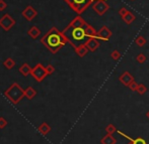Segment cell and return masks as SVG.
<instances>
[{
	"mask_svg": "<svg viewBox=\"0 0 149 144\" xmlns=\"http://www.w3.org/2000/svg\"><path fill=\"white\" fill-rule=\"evenodd\" d=\"M40 41L52 53H57L63 47L68 43V39L66 38L63 31H60L55 26L50 28L48 32L43 35Z\"/></svg>",
	"mask_w": 149,
	"mask_h": 144,
	"instance_id": "1",
	"label": "cell"
},
{
	"mask_svg": "<svg viewBox=\"0 0 149 144\" xmlns=\"http://www.w3.org/2000/svg\"><path fill=\"white\" fill-rule=\"evenodd\" d=\"M85 26L73 27V26L67 25L63 30V33L68 39V43L72 45L73 49L80 45H84L85 41L88 39V37L86 36V32H85Z\"/></svg>",
	"mask_w": 149,
	"mask_h": 144,
	"instance_id": "2",
	"label": "cell"
},
{
	"mask_svg": "<svg viewBox=\"0 0 149 144\" xmlns=\"http://www.w3.org/2000/svg\"><path fill=\"white\" fill-rule=\"evenodd\" d=\"M4 95L14 105L18 104L22 101V98L26 97L24 96V90H22V88L17 83H13L11 86L4 92Z\"/></svg>",
	"mask_w": 149,
	"mask_h": 144,
	"instance_id": "3",
	"label": "cell"
},
{
	"mask_svg": "<svg viewBox=\"0 0 149 144\" xmlns=\"http://www.w3.org/2000/svg\"><path fill=\"white\" fill-rule=\"evenodd\" d=\"M64 1L68 4V6L73 11L80 15L94 1H98V0H64Z\"/></svg>",
	"mask_w": 149,
	"mask_h": 144,
	"instance_id": "4",
	"label": "cell"
},
{
	"mask_svg": "<svg viewBox=\"0 0 149 144\" xmlns=\"http://www.w3.org/2000/svg\"><path fill=\"white\" fill-rule=\"evenodd\" d=\"M31 75L37 82H42L46 77L48 76V73L46 71V68L42 64H38L31 70Z\"/></svg>",
	"mask_w": 149,
	"mask_h": 144,
	"instance_id": "5",
	"label": "cell"
},
{
	"mask_svg": "<svg viewBox=\"0 0 149 144\" xmlns=\"http://www.w3.org/2000/svg\"><path fill=\"white\" fill-rule=\"evenodd\" d=\"M16 21L14 18H12V16L10 14H3L2 17L0 18V27L5 31H9L10 29L15 25Z\"/></svg>",
	"mask_w": 149,
	"mask_h": 144,
	"instance_id": "6",
	"label": "cell"
},
{
	"mask_svg": "<svg viewBox=\"0 0 149 144\" xmlns=\"http://www.w3.org/2000/svg\"><path fill=\"white\" fill-rule=\"evenodd\" d=\"M92 9L98 14V15H104L109 9H110V5L107 2V0H98L95 1L92 4Z\"/></svg>",
	"mask_w": 149,
	"mask_h": 144,
	"instance_id": "7",
	"label": "cell"
},
{
	"mask_svg": "<svg viewBox=\"0 0 149 144\" xmlns=\"http://www.w3.org/2000/svg\"><path fill=\"white\" fill-rule=\"evenodd\" d=\"M113 32L108 26L104 25L100 30L96 33V38H98L100 40H104V41H108L110 40L111 36H112Z\"/></svg>",
	"mask_w": 149,
	"mask_h": 144,
	"instance_id": "8",
	"label": "cell"
},
{
	"mask_svg": "<svg viewBox=\"0 0 149 144\" xmlns=\"http://www.w3.org/2000/svg\"><path fill=\"white\" fill-rule=\"evenodd\" d=\"M22 15L26 18L28 21H31L33 19H35L36 16L38 15V11L33 7V6L29 5L24 8V10L22 12Z\"/></svg>",
	"mask_w": 149,
	"mask_h": 144,
	"instance_id": "9",
	"label": "cell"
},
{
	"mask_svg": "<svg viewBox=\"0 0 149 144\" xmlns=\"http://www.w3.org/2000/svg\"><path fill=\"white\" fill-rule=\"evenodd\" d=\"M84 45H86V47L88 49L89 51L94 53V51L100 47V39L96 38V36H95V37H89V38L85 41Z\"/></svg>",
	"mask_w": 149,
	"mask_h": 144,
	"instance_id": "10",
	"label": "cell"
},
{
	"mask_svg": "<svg viewBox=\"0 0 149 144\" xmlns=\"http://www.w3.org/2000/svg\"><path fill=\"white\" fill-rule=\"evenodd\" d=\"M119 81L121 82L122 85H124L125 87H128L133 81H135V80H134V77L132 76L129 72H124L123 74L119 77Z\"/></svg>",
	"mask_w": 149,
	"mask_h": 144,
	"instance_id": "11",
	"label": "cell"
},
{
	"mask_svg": "<svg viewBox=\"0 0 149 144\" xmlns=\"http://www.w3.org/2000/svg\"><path fill=\"white\" fill-rule=\"evenodd\" d=\"M117 132H118V134H119V135H121V136L125 137L126 139H128L129 141H131V142L133 143V144H147V142H146V140H145V139L142 138V137H137V138H132V137L128 136L127 134H125V133L122 132V131H120V130H118Z\"/></svg>",
	"mask_w": 149,
	"mask_h": 144,
	"instance_id": "12",
	"label": "cell"
},
{
	"mask_svg": "<svg viewBox=\"0 0 149 144\" xmlns=\"http://www.w3.org/2000/svg\"><path fill=\"white\" fill-rule=\"evenodd\" d=\"M87 24V22L83 19L81 16H76L75 18H73L72 21L68 24L70 26H73V27H80V26H85Z\"/></svg>",
	"mask_w": 149,
	"mask_h": 144,
	"instance_id": "13",
	"label": "cell"
},
{
	"mask_svg": "<svg viewBox=\"0 0 149 144\" xmlns=\"http://www.w3.org/2000/svg\"><path fill=\"white\" fill-rule=\"evenodd\" d=\"M75 53H76V55L78 56L79 58H83L85 57V56L87 55V53H88V49L86 47V45H78V47H76L74 49Z\"/></svg>",
	"mask_w": 149,
	"mask_h": 144,
	"instance_id": "14",
	"label": "cell"
},
{
	"mask_svg": "<svg viewBox=\"0 0 149 144\" xmlns=\"http://www.w3.org/2000/svg\"><path fill=\"white\" fill-rule=\"evenodd\" d=\"M117 139L114 134H107L100 139V144H116Z\"/></svg>",
	"mask_w": 149,
	"mask_h": 144,
	"instance_id": "15",
	"label": "cell"
},
{
	"mask_svg": "<svg viewBox=\"0 0 149 144\" xmlns=\"http://www.w3.org/2000/svg\"><path fill=\"white\" fill-rule=\"evenodd\" d=\"M41 29H40L39 27H37L36 25H33V26H31V27L29 29V31H28V34H29V36L31 37V38H33V39H37L38 37H39V35L41 34Z\"/></svg>",
	"mask_w": 149,
	"mask_h": 144,
	"instance_id": "16",
	"label": "cell"
},
{
	"mask_svg": "<svg viewBox=\"0 0 149 144\" xmlns=\"http://www.w3.org/2000/svg\"><path fill=\"white\" fill-rule=\"evenodd\" d=\"M31 70H33V69H31V67L29 66V64H24L22 66H20V68H19V73H20V74H22L24 77H28L29 75H31Z\"/></svg>",
	"mask_w": 149,
	"mask_h": 144,
	"instance_id": "17",
	"label": "cell"
},
{
	"mask_svg": "<svg viewBox=\"0 0 149 144\" xmlns=\"http://www.w3.org/2000/svg\"><path fill=\"white\" fill-rule=\"evenodd\" d=\"M122 19H123V21L125 22L126 24H131L132 22L136 19V16H135V14H134V13H132V12L129 11L125 16H123V17H122Z\"/></svg>",
	"mask_w": 149,
	"mask_h": 144,
	"instance_id": "18",
	"label": "cell"
},
{
	"mask_svg": "<svg viewBox=\"0 0 149 144\" xmlns=\"http://www.w3.org/2000/svg\"><path fill=\"white\" fill-rule=\"evenodd\" d=\"M36 95H37V91H36L33 88L29 87V88H26V89L24 90V96H26L29 100L33 99V98L36 97Z\"/></svg>",
	"mask_w": 149,
	"mask_h": 144,
	"instance_id": "19",
	"label": "cell"
},
{
	"mask_svg": "<svg viewBox=\"0 0 149 144\" xmlns=\"http://www.w3.org/2000/svg\"><path fill=\"white\" fill-rule=\"evenodd\" d=\"M85 32H86V36L88 37H95L96 36V33H97V31L95 30L93 27H92L90 24L87 23L86 26H85Z\"/></svg>",
	"mask_w": 149,
	"mask_h": 144,
	"instance_id": "20",
	"label": "cell"
},
{
	"mask_svg": "<svg viewBox=\"0 0 149 144\" xmlns=\"http://www.w3.org/2000/svg\"><path fill=\"white\" fill-rule=\"evenodd\" d=\"M38 129H39V131L43 135H47L48 133H49L50 131H51V127H50L49 125H48L47 123H45V122L42 123V124L40 125L39 128H38Z\"/></svg>",
	"mask_w": 149,
	"mask_h": 144,
	"instance_id": "21",
	"label": "cell"
},
{
	"mask_svg": "<svg viewBox=\"0 0 149 144\" xmlns=\"http://www.w3.org/2000/svg\"><path fill=\"white\" fill-rule=\"evenodd\" d=\"M3 64H4V67L7 69V70H11V69H13L14 66H15V62H14L13 58H6V60H4Z\"/></svg>",
	"mask_w": 149,
	"mask_h": 144,
	"instance_id": "22",
	"label": "cell"
},
{
	"mask_svg": "<svg viewBox=\"0 0 149 144\" xmlns=\"http://www.w3.org/2000/svg\"><path fill=\"white\" fill-rule=\"evenodd\" d=\"M146 43H147V40H146L145 37L142 36V35H139V36L136 37V39H135V43L140 47H144V45H146Z\"/></svg>",
	"mask_w": 149,
	"mask_h": 144,
	"instance_id": "23",
	"label": "cell"
},
{
	"mask_svg": "<svg viewBox=\"0 0 149 144\" xmlns=\"http://www.w3.org/2000/svg\"><path fill=\"white\" fill-rule=\"evenodd\" d=\"M104 130H106L107 134H114V133H116L117 131H118V129H117L113 124H109L108 126L104 128Z\"/></svg>",
	"mask_w": 149,
	"mask_h": 144,
	"instance_id": "24",
	"label": "cell"
},
{
	"mask_svg": "<svg viewBox=\"0 0 149 144\" xmlns=\"http://www.w3.org/2000/svg\"><path fill=\"white\" fill-rule=\"evenodd\" d=\"M122 57V55H121V53L118 51V49H114V51L111 53V58H113L114 60H120Z\"/></svg>",
	"mask_w": 149,
	"mask_h": 144,
	"instance_id": "25",
	"label": "cell"
},
{
	"mask_svg": "<svg viewBox=\"0 0 149 144\" xmlns=\"http://www.w3.org/2000/svg\"><path fill=\"white\" fill-rule=\"evenodd\" d=\"M136 60H137V62H139V64H144V62L147 60V57H146L144 53H139V55H137V57H136Z\"/></svg>",
	"mask_w": 149,
	"mask_h": 144,
	"instance_id": "26",
	"label": "cell"
},
{
	"mask_svg": "<svg viewBox=\"0 0 149 144\" xmlns=\"http://www.w3.org/2000/svg\"><path fill=\"white\" fill-rule=\"evenodd\" d=\"M146 92H147V87L143 84H139L138 89H137V93L139 94V95H144Z\"/></svg>",
	"mask_w": 149,
	"mask_h": 144,
	"instance_id": "27",
	"label": "cell"
},
{
	"mask_svg": "<svg viewBox=\"0 0 149 144\" xmlns=\"http://www.w3.org/2000/svg\"><path fill=\"white\" fill-rule=\"evenodd\" d=\"M138 86H139V84H138L137 82H135V81H133V82H132L131 84L128 86V88H129V89L131 90L132 92H137Z\"/></svg>",
	"mask_w": 149,
	"mask_h": 144,
	"instance_id": "28",
	"label": "cell"
},
{
	"mask_svg": "<svg viewBox=\"0 0 149 144\" xmlns=\"http://www.w3.org/2000/svg\"><path fill=\"white\" fill-rule=\"evenodd\" d=\"M46 71H47L48 75H52L54 72H55V68H54L52 64H48V66L46 67Z\"/></svg>",
	"mask_w": 149,
	"mask_h": 144,
	"instance_id": "29",
	"label": "cell"
},
{
	"mask_svg": "<svg viewBox=\"0 0 149 144\" xmlns=\"http://www.w3.org/2000/svg\"><path fill=\"white\" fill-rule=\"evenodd\" d=\"M128 12H129V10H128L127 8H125V7H122L121 9L119 10V14H120V16H121V17L125 16L126 14L128 13Z\"/></svg>",
	"mask_w": 149,
	"mask_h": 144,
	"instance_id": "30",
	"label": "cell"
},
{
	"mask_svg": "<svg viewBox=\"0 0 149 144\" xmlns=\"http://www.w3.org/2000/svg\"><path fill=\"white\" fill-rule=\"evenodd\" d=\"M7 8V3L4 0H0V11H4Z\"/></svg>",
	"mask_w": 149,
	"mask_h": 144,
	"instance_id": "31",
	"label": "cell"
},
{
	"mask_svg": "<svg viewBox=\"0 0 149 144\" xmlns=\"http://www.w3.org/2000/svg\"><path fill=\"white\" fill-rule=\"evenodd\" d=\"M6 125H7V121H6L3 117H0V129L4 128Z\"/></svg>",
	"mask_w": 149,
	"mask_h": 144,
	"instance_id": "32",
	"label": "cell"
},
{
	"mask_svg": "<svg viewBox=\"0 0 149 144\" xmlns=\"http://www.w3.org/2000/svg\"><path fill=\"white\" fill-rule=\"evenodd\" d=\"M146 117H147V118L149 119V110H148L147 112H146Z\"/></svg>",
	"mask_w": 149,
	"mask_h": 144,
	"instance_id": "33",
	"label": "cell"
},
{
	"mask_svg": "<svg viewBox=\"0 0 149 144\" xmlns=\"http://www.w3.org/2000/svg\"><path fill=\"white\" fill-rule=\"evenodd\" d=\"M132 1H134V0H132Z\"/></svg>",
	"mask_w": 149,
	"mask_h": 144,
	"instance_id": "34",
	"label": "cell"
}]
</instances>
